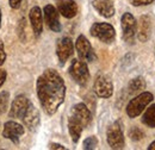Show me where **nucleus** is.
<instances>
[{
  "instance_id": "f257e3e1",
  "label": "nucleus",
  "mask_w": 155,
  "mask_h": 150,
  "mask_svg": "<svg viewBox=\"0 0 155 150\" xmlns=\"http://www.w3.org/2000/svg\"><path fill=\"white\" fill-rule=\"evenodd\" d=\"M37 95L47 114H54L66 96L64 81L56 70L47 69L37 80Z\"/></svg>"
},
{
  "instance_id": "f03ea898",
  "label": "nucleus",
  "mask_w": 155,
  "mask_h": 150,
  "mask_svg": "<svg viewBox=\"0 0 155 150\" xmlns=\"http://www.w3.org/2000/svg\"><path fill=\"white\" fill-rule=\"evenodd\" d=\"M91 123V112L82 103L73 106L68 119V130L74 143H77L81 136V132Z\"/></svg>"
},
{
  "instance_id": "7ed1b4c3",
  "label": "nucleus",
  "mask_w": 155,
  "mask_h": 150,
  "mask_svg": "<svg viewBox=\"0 0 155 150\" xmlns=\"http://www.w3.org/2000/svg\"><path fill=\"white\" fill-rule=\"evenodd\" d=\"M154 96L153 94L149 92H143V93L138 94L134 99H131L127 106V114L130 118H136L137 116H140L143 112V110L153 101Z\"/></svg>"
},
{
  "instance_id": "20e7f679",
  "label": "nucleus",
  "mask_w": 155,
  "mask_h": 150,
  "mask_svg": "<svg viewBox=\"0 0 155 150\" xmlns=\"http://www.w3.org/2000/svg\"><path fill=\"white\" fill-rule=\"evenodd\" d=\"M69 74L73 77V80L80 86H85L90 80V72H88L87 64L82 60L74 58L72 61L69 67Z\"/></svg>"
},
{
  "instance_id": "39448f33",
  "label": "nucleus",
  "mask_w": 155,
  "mask_h": 150,
  "mask_svg": "<svg viewBox=\"0 0 155 150\" xmlns=\"http://www.w3.org/2000/svg\"><path fill=\"white\" fill-rule=\"evenodd\" d=\"M91 35L103 43H112L116 37V31L112 25L107 23H94L91 26Z\"/></svg>"
},
{
  "instance_id": "423d86ee",
  "label": "nucleus",
  "mask_w": 155,
  "mask_h": 150,
  "mask_svg": "<svg viewBox=\"0 0 155 150\" xmlns=\"http://www.w3.org/2000/svg\"><path fill=\"white\" fill-rule=\"evenodd\" d=\"M107 143L112 149H122L124 147V136L120 122H115L111 124L106 132Z\"/></svg>"
},
{
  "instance_id": "0eeeda50",
  "label": "nucleus",
  "mask_w": 155,
  "mask_h": 150,
  "mask_svg": "<svg viewBox=\"0 0 155 150\" xmlns=\"http://www.w3.org/2000/svg\"><path fill=\"white\" fill-rule=\"evenodd\" d=\"M75 48H77L78 55L80 57V60H82L84 62H93L96 61V53L91 45V43L88 42V39L85 37L84 35H80L78 37L75 42Z\"/></svg>"
},
{
  "instance_id": "6e6552de",
  "label": "nucleus",
  "mask_w": 155,
  "mask_h": 150,
  "mask_svg": "<svg viewBox=\"0 0 155 150\" xmlns=\"http://www.w3.org/2000/svg\"><path fill=\"white\" fill-rule=\"evenodd\" d=\"M122 23V31H123V39L128 43H133L137 30V23L134 16L129 12L124 13L120 19Z\"/></svg>"
},
{
  "instance_id": "1a4fd4ad",
  "label": "nucleus",
  "mask_w": 155,
  "mask_h": 150,
  "mask_svg": "<svg viewBox=\"0 0 155 150\" xmlns=\"http://www.w3.org/2000/svg\"><path fill=\"white\" fill-rule=\"evenodd\" d=\"M74 54V45L69 37H63L58 39L56 44V55H58L60 63L64 64L66 61Z\"/></svg>"
},
{
  "instance_id": "9d476101",
  "label": "nucleus",
  "mask_w": 155,
  "mask_h": 150,
  "mask_svg": "<svg viewBox=\"0 0 155 150\" xmlns=\"http://www.w3.org/2000/svg\"><path fill=\"white\" fill-rule=\"evenodd\" d=\"M94 92L100 98H110L114 93V85L105 75H98L94 81Z\"/></svg>"
},
{
  "instance_id": "9b49d317",
  "label": "nucleus",
  "mask_w": 155,
  "mask_h": 150,
  "mask_svg": "<svg viewBox=\"0 0 155 150\" xmlns=\"http://www.w3.org/2000/svg\"><path fill=\"white\" fill-rule=\"evenodd\" d=\"M43 13H44V19H45L48 28L54 32H60L61 31V23L58 20V10L53 5H45L43 8Z\"/></svg>"
},
{
  "instance_id": "f8f14e48",
  "label": "nucleus",
  "mask_w": 155,
  "mask_h": 150,
  "mask_svg": "<svg viewBox=\"0 0 155 150\" xmlns=\"http://www.w3.org/2000/svg\"><path fill=\"white\" fill-rule=\"evenodd\" d=\"M24 133V128L23 125H20L16 122H7L4 125V131L2 136L10 141H12L13 143H18L20 137Z\"/></svg>"
},
{
  "instance_id": "ddd939ff",
  "label": "nucleus",
  "mask_w": 155,
  "mask_h": 150,
  "mask_svg": "<svg viewBox=\"0 0 155 150\" xmlns=\"http://www.w3.org/2000/svg\"><path fill=\"white\" fill-rule=\"evenodd\" d=\"M24 125L30 130V131H35L39 125V112L38 110L30 103L26 112L24 113L23 118H21Z\"/></svg>"
},
{
  "instance_id": "4468645a",
  "label": "nucleus",
  "mask_w": 155,
  "mask_h": 150,
  "mask_svg": "<svg viewBox=\"0 0 155 150\" xmlns=\"http://www.w3.org/2000/svg\"><path fill=\"white\" fill-rule=\"evenodd\" d=\"M29 105H30V101H29V99L25 95H18L13 100V103H12L11 111H10V117L11 118L21 119L23 116H24V113L26 112Z\"/></svg>"
},
{
  "instance_id": "2eb2a0df",
  "label": "nucleus",
  "mask_w": 155,
  "mask_h": 150,
  "mask_svg": "<svg viewBox=\"0 0 155 150\" xmlns=\"http://www.w3.org/2000/svg\"><path fill=\"white\" fill-rule=\"evenodd\" d=\"M58 13L64 18H73L78 13V5L74 0H58L56 1Z\"/></svg>"
},
{
  "instance_id": "dca6fc26",
  "label": "nucleus",
  "mask_w": 155,
  "mask_h": 150,
  "mask_svg": "<svg viewBox=\"0 0 155 150\" xmlns=\"http://www.w3.org/2000/svg\"><path fill=\"white\" fill-rule=\"evenodd\" d=\"M92 5L98 13L105 18H110L115 15V7L111 0H93Z\"/></svg>"
},
{
  "instance_id": "f3484780",
  "label": "nucleus",
  "mask_w": 155,
  "mask_h": 150,
  "mask_svg": "<svg viewBox=\"0 0 155 150\" xmlns=\"http://www.w3.org/2000/svg\"><path fill=\"white\" fill-rule=\"evenodd\" d=\"M30 21L35 35L39 36L43 30V18H42V11L38 6H35L30 10Z\"/></svg>"
},
{
  "instance_id": "a211bd4d",
  "label": "nucleus",
  "mask_w": 155,
  "mask_h": 150,
  "mask_svg": "<svg viewBox=\"0 0 155 150\" xmlns=\"http://www.w3.org/2000/svg\"><path fill=\"white\" fill-rule=\"evenodd\" d=\"M137 37L141 42H147L150 37V19L148 16H142L140 18Z\"/></svg>"
},
{
  "instance_id": "6ab92c4d",
  "label": "nucleus",
  "mask_w": 155,
  "mask_h": 150,
  "mask_svg": "<svg viewBox=\"0 0 155 150\" xmlns=\"http://www.w3.org/2000/svg\"><path fill=\"white\" fill-rule=\"evenodd\" d=\"M142 123L149 128H155V104L150 105L142 116Z\"/></svg>"
},
{
  "instance_id": "aec40b11",
  "label": "nucleus",
  "mask_w": 155,
  "mask_h": 150,
  "mask_svg": "<svg viewBox=\"0 0 155 150\" xmlns=\"http://www.w3.org/2000/svg\"><path fill=\"white\" fill-rule=\"evenodd\" d=\"M129 91L131 93H135V92H140L142 90L146 88V81L143 80V77L141 76H137L135 79H133L130 82H129Z\"/></svg>"
},
{
  "instance_id": "412c9836",
  "label": "nucleus",
  "mask_w": 155,
  "mask_h": 150,
  "mask_svg": "<svg viewBox=\"0 0 155 150\" xmlns=\"http://www.w3.org/2000/svg\"><path fill=\"white\" fill-rule=\"evenodd\" d=\"M8 100H10V93L4 91L0 93V114L6 112L7 106H8Z\"/></svg>"
},
{
  "instance_id": "4be33fe9",
  "label": "nucleus",
  "mask_w": 155,
  "mask_h": 150,
  "mask_svg": "<svg viewBox=\"0 0 155 150\" xmlns=\"http://www.w3.org/2000/svg\"><path fill=\"white\" fill-rule=\"evenodd\" d=\"M98 144V139L94 137V136H91V137H88V138H86L85 141H84V149L88 150V149H94L96 147H97Z\"/></svg>"
},
{
  "instance_id": "5701e85b",
  "label": "nucleus",
  "mask_w": 155,
  "mask_h": 150,
  "mask_svg": "<svg viewBox=\"0 0 155 150\" xmlns=\"http://www.w3.org/2000/svg\"><path fill=\"white\" fill-rule=\"evenodd\" d=\"M129 135H130V138L134 139V141H138V139L143 138V132L141 131L140 129H137V128H134L131 131L129 132Z\"/></svg>"
},
{
  "instance_id": "b1692460",
  "label": "nucleus",
  "mask_w": 155,
  "mask_h": 150,
  "mask_svg": "<svg viewBox=\"0 0 155 150\" xmlns=\"http://www.w3.org/2000/svg\"><path fill=\"white\" fill-rule=\"evenodd\" d=\"M6 60V54H5V48H4V43L0 39V66L5 62Z\"/></svg>"
},
{
  "instance_id": "393cba45",
  "label": "nucleus",
  "mask_w": 155,
  "mask_h": 150,
  "mask_svg": "<svg viewBox=\"0 0 155 150\" xmlns=\"http://www.w3.org/2000/svg\"><path fill=\"white\" fill-rule=\"evenodd\" d=\"M154 0H133V5L134 6H144V5H149L152 4Z\"/></svg>"
},
{
  "instance_id": "a878e982",
  "label": "nucleus",
  "mask_w": 155,
  "mask_h": 150,
  "mask_svg": "<svg viewBox=\"0 0 155 150\" xmlns=\"http://www.w3.org/2000/svg\"><path fill=\"white\" fill-rule=\"evenodd\" d=\"M20 2H21V0H10V6L12 8H18L20 6Z\"/></svg>"
},
{
  "instance_id": "bb28decb",
  "label": "nucleus",
  "mask_w": 155,
  "mask_h": 150,
  "mask_svg": "<svg viewBox=\"0 0 155 150\" xmlns=\"http://www.w3.org/2000/svg\"><path fill=\"white\" fill-rule=\"evenodd\" d=\"M5 80H6V72L4 69H0V87L4 85Z\"/></svg>"
},
{
  "instance_id": "cd10ccee",
  "label": "nucleus",
  "mask_w": 155,
  "mask_h": 150,
  "mask_svg": "<svg viewBox=\"0 0 155 150\" xmlns=\"http://www.w3.org/2000/svg\"><path fill=\"white\" fill-rule=\"evenodd\" d=\"M50 149H64V147H62V145H60V144H54V143H51V144H50Z\"/></svg>"
},
{
  "instance_id": "c85d7f7f",
  "label": "nucleus",
  "mask_w": 155,
  "mask_h": 150,
  "mask_svg": "<svg viewBox=\"0 0 155 150\" xmlns=\"http://www.w3.org/2000/svg\"><path fill=\"white\" fill-rule=\"evenodd\" d=\"M148 149H149V150H155V141L152 143V144H150V145H149V147H148Z\"/></svg>"
},
{
  "instance_id": "c756f323",
  "label": "nucleus",
  "mask_w": 155,
  "mask_h": 150,
  "mask_svg": "<svg viewBox=\"0 0 155 150\" xmlns=\"http://www.w3.org/2000/svg\"><path fill=\"white\" fill-rule=\"evenodd\" d=\"M0 25H1V10H0Z\"/></svg>"
}]
</instances>
